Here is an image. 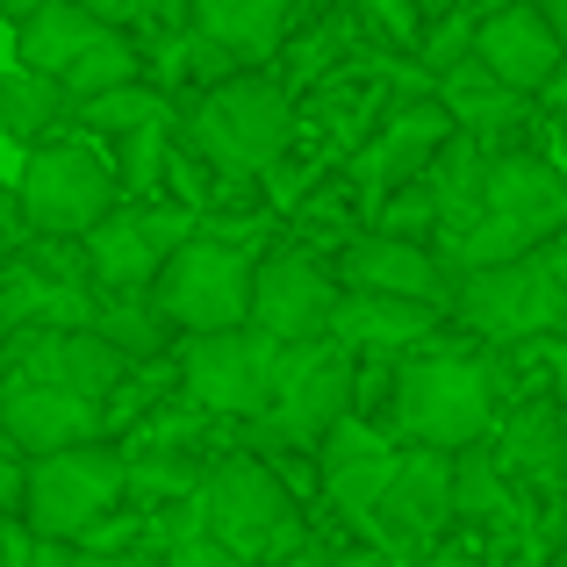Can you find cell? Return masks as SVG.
Returning a JSON list of instances; mask_svg holds the SVG:
<instances>
[{"label":"cell","instance_id":"6da1fadb","mask_svg":"<svg viewBox=\"0 0 567 567\" xmlns=\"http://www.w3.org/2000/svg\"><path fill=\"white\" fill-rule=\"evenodd\" d=\"M194 511H202V525L216 532L223 546H230L237 560H259L274 567L280 554H295L302 546V517H295V496L288 482H280L266 460L251 453H223L202 467V488H194Z\"/></svg>","mask_w":567,"mask_h":567},{"label":"cell","instance_id":"7a4b0ae2","mask_svg":"<svg viewBox=\"0 0 567 567\" xmlns=\"http://www.w3.org/2000/svg\"><path fill=\"white\" fill-rule=\"evenodd\" d=\"M453 309H460L467 331L488 338V346L567 331V237L525 251V259H511V266H488V274H460L453 280Z\"/></svg>","mask_w":567,"mask_h":567},{"label":"cell","instance_id":"3957f363","mask_svg":"<svg viewBox=\"0 0 567 567\" xmlns=\"http://www.w3.org/2000/svg\"><path fill=\"white\" fill-rule=\"evenodd\" d=\"M251 274L259 266L237 245H216V237H187L166 266H158L152 295L144 302L158 309V323L181 338H216V331H245L251 323Z\"/></svg>","mask_w":567,"mask_h":567},{"label":"cell","instance_id":"277c9868","mask_svg":"<svg viewBox=\"0 0 567 567\" xmlns=\"http://www.w3.org/2000/svg\"><path fill=\"white\" fill-rule=\"evenodd\" d=\"M395 424L424 453H467L488 424H496V395H488V367L460 360V352H424L395 374Z\"/></svg>","mask_w":567,"mask_h":567},{"label":"cell","instance_id":"5b68a950","mask_svg":"<svg viewBox=\"0 0 567 567\" xmlns=\"http://www.w3.org/2000/svg\"><path fill=\"white\" fill-rule=\"evenodd\" d=\"M288 130H295V101L280 80H266V72H230L223 86H208L202 101H194V152L208 158V166L223 173H259L274 166L280 152H288Z\"/></svg>","mask_w":567,"mask_h":567},{"label":"cell","instance_id":"8992f818","mask_svg":"<svg viewBox=\"0 0 567 567\" xmlns=\"http://www.w3.org/2000/svg\"><path fill=\"white\" fill-rule=\"evenodd\" d=\"M130 496V460L115 445H72V453H51L22 474V517L37 539L80 546L101 517H115V503Z\"/></svg>","mask_w":567,"mask_h":567},{"label":"cell","instance_id":"52a82bcc","mask_svg":"<svg viewBox=\"0 0 567 567\" xmlns=\"http://www.w3.org/2000/svg\"><path fill=\"white\" fill-rule=\"evenodd\" d=\"M346 416H352V352L338 346V338H317V346H288L274 402H266L251 424H259V445L317 453Z\"/></svg>","mask_w":567,"mask_h":567},{"label":"cell","instance_id":"ba28073f","mask_svg":"<svg viewBox=\"0 0 567 567\" xmlns=\"http://www.w3.org/2000/svg\"><path fill=\"white\" fill-rule=\"evenodd\" d=\"M115 181L123 173L94 144H37L22 166V216L29 237H86L115 216Z\"/></svg>","mask_w":567,"mask_h":567},{"label":"cell","instance_id":"9c48e42d","mask_svg":"<svg viewBox=\"0 0 567 567\" xmlns=\"http://www.w3.org/2000/svg\"><path fill=\"white\" fill-rule=\"evenodd\" d=\"M280 360L288 346H274L266 331H216V338H187L181 346V381L208 416H259L274 402Z\"/></svg>","mask_w":567,"mask_h":567},{"label":"cell","instance_id":"30bf717a","mask_svg":"<svg viewBox=\"0 0 567 567\" xmlns=\"http://www.w3.org/2000/svg\"><path fill=\"white\" fill-rule=\"evenodd\" d=\"M80 245H86L94 288L109 295V302H137V295H152L158 266L187 245V216L181 208H115V216L101 223V230H86Z\"/></svg>","mask_w":567,"mask_h":567},{"label":"cell","instance_id":"8fae6325","mask_svg":"<svg viewBox=\"0 0 567 567\" xmlns=\"http://www.w3.org/2000/svg\"><path fill=\"white\" fill-rule=\"evenodd\" d=\"M338 295L331 274L302 251H280L251 274V331H266L274 346H317L331 338V317H338Z\"/></svg>","mask_w":567,"mask_h":567},{"label":"cell","instance_id":"7c38bea8","mask_svg":"<svg viewBox=\"0 0 567 567\" xmlns=\"http://www.w3.org/2000/svg\"><path fill=\"white\" fill-rule=\"evenodd\" d=\"M8 374L65 388V395H80V402H101V395L123 388L130 360L101 331H14L8 338Z\"/></svg>","mask_w":567,"mask_h":567},{"label":"cell","instance_id":"4fadbf2b","mask_svg":"<svg viewBox=\"0 0 567 567\" xmlns=\"http://www.w3.org/2000/svg\"><path fill=\"white\" fill-rule=\"evenodd\" d=\"M467 58L503 86V94H546V80L560 72V37L546 29V14L532 0H511V8H488L474 22V43Z\"/></svg>","mask_w":567,"mask_h":567},{"label":"cell","instance_id":"5bb4252c","mask_svg":"<svg viewBox=\"0 0 567 567\" xmlns=\"http://www.w3.org/2000/svg\"><path fill=\"white\" fill-rule=\"evenodd\" d=\"M0 439L22 445L29 460L94 445L101 439V402H80V395H65V388H43V381L8 374V381H0Z\"/></svg>","mask_w":567,"mask_h":567},{"label":"cell","instance_id":"9a60e30c","mask_svg":"<svg viewBox=\"0 0 567 567\" xmlns=\"http://www.w3.org/2000/svg\"><path fill=\"white\" fill-rule=\"evenodd\" d=\"M445 525H453V460H445V453H424V445H410L367 532H374L381 546H402V554H410V546L439 539Z\"/></svg>","mask_w":567,"mask_h":567},{"label":"cell","instance_id":"2e32d148","mask_svg":"<svg viewBox=\"0 0 567 567\" xmlns=\"http://www.w3.org/2000/svg\"><path fill=\"white\" fill-rule=\"evenodd\" d=\"M317 460H323V496H331L352 525H374L388 482H395V467H402L395 445H388L381 431H367L360 416H346V424L317 445Z\"/></svg>","mask_w":567,"mask_h":567},{"label":"cell","instance_id":"e0dca14e","mask_svg":"<svg viewBox=\"0 0 567 567\" xmlns=\"http://www.w3.org/2000/svg\"><path fill=\"white\" fill-rule=\"evenodd\" d=\"M338 288L346 295H402V302H439L453 280H445L439 251L410 245V237H388V230H367L346 245L338 259Z\"/></svg>","mask_w":567,"mask_h":567},{"label":"cell","instance_id":"ac0fdd59","mask_svg":"<svg viewBox=\"0 0 567 567\" xmlns=\"http://www.w3.org/2000/svg\"><path fill=\"white\" fill-rule=\"evenodd\" d=\"M431 331H439V302H402V295H338V317H331V338L352 360L424 346Z\"/></svg>","mask_w":567,"mask_h":567},{"label":"cell","instance_id":"d6986e66","mask_svg":"<svg viewBox=\"0 0 567 567\" xmlns=\"http://www.w3.org/2000/svg\"><path fill=\"white\" fill-rule=\"evenodd\" d=\"M295 0H194V37L223 43L237 65H259L280 51Z\"/></svg>","mask_w":567,"mask_h":567},{"label":"cell","instance_id":"ffe728a7","mask_svg":"<svg viewBox=\"0 0 567 567\" xmlns=\"http://www.w3.org/2000/svg\"><path fill=\"white\" fill-rule=\"evenodd\" d=\"M0 309H8L14 331H94L101 323L94 295L43 274V266H14V280L0 288Z\"/></svg>","mask_w":567,"mask_h":567},{"label":"cell","instance_id":"44dd1931","mask_svg":"<svg viewBox=\"0 0 567 567\" xmlns=\"http://www.w3.org/2000/svg\"><path fill=\"white\" fill-rule=\"evenodd\" d=\"M445 144H453V115H445V109H410V115H395V123H388V137L360 158V173L374 187L388 181V194H395V187L424 181L431 158H439Z\"/></svg>","mask_w":567,"mask_h":567},{"label":"cell","instance_id":"7402d4cb","mask_svg":"<svg viewBox=\"0 0 567 567\" xmlns=\"http://www.w3.org/2000/svg\"><path fill=\"white\" fill-rule=\"evenodd\" d=\"M101 29H109V22L86 14L80 0H58V8H43L37 22L14 29V58H22V72H37V80H65V65L101 37Z\"/></svg>","mask_w":567,"mask_h":567},{"label":"cell","instance_id":"603a6c76","mask_svg":"<svg viewBox=\"0 0 567 567\" xmlns=\"http://www.w3.org/2000/svg\"><path fill=\"white\" fill-rule=\"evenodd\" d=\"M424 187H431V202H439V237L445 230H467V223L482 216V194H488V152H482V137L453 130V144L431 158Z\"/></svg>","mask_w":567,"mask_h":567},{"label":"cell","instance_id":"cb8c5ba5","mask_svg":"<svg viewBox=\"0 0 567 567\" xmlns=\"http://www.w3.org/2000/svg\"><path fill=\"white\" fill-rule=\"evenodd\" d=\"M560 416L567 410H554V402H525V410L503 424L496 467L525 474V482H560Z\"/></svg>","mask_w":567,"mask_h":567},{"label":"cell","instance_id":"d4e9b609","mask_svg":"<svg viewBox=\"0 0 567 567\" xmlns=\"http://www.w3.org/2000/svg\"><path fill=\"white\" fill-rule=\"evenodd\" d=\"M137 72H144V58H137V43L123 37V29H101L94 43H86L80 58L65 65V101L72 109H86V101H101V94H115V86H137Z\"/></svg>","mask_w":567,"mask_h":567},{"label":"cell","instance_id":"484cf974","mask_svg":"<svg viewBox=\"0 0 567 567\" xmlns=\"http://www.w3.org/2000/svg\"><path fill=\"white\" fill-rule=\"evenodd\" d=\"M65 109H72V101H65L58 80H37V72H22V65L0 72V130H8L14 144H37Z\"/></svg>","mask_w":567,"mask_h":567},{"label":"cell","instance_id":"4316f807","mask_svg":"<svg viewBox=\"0 0 567 567\" xmlns=\"http://www.w3.org/2000/svg\"><path fill=\"white\" fill-rule=\"evenodd\" d=\"M453 517H511V474L496 467V453L453 460Z\"/></svg>","mask_w":567,"mask_h":567},{"label":"cell","instance_id":"83f0119b","mask_svg":"<svg viewBox=\"0 0 567 567\" xmlns=\"http://www.w3.org/2000/svg\"><path fill=\"white\" fill-rule=\"evenodd\" d=\"M86 123L94 130H109V137H137V130H152V123H166V94H152V86H115V94H101V101H86Z\"/></svg>","mask_w":567,"mask_h":567},{"label":"cell","instance_id":"f1b7e54d","mask_svg":"<svg viewBox=\"0 0 567 567\" xmlns=\"http://www.w3.org/2000/svg\"><path fill=\"white\" fill-rule=\"evenodd\" d=\"M381 230H388V237H410V245H416L424 230H439V202H431V187H424V181H410V187L388 194Z\"/></svg>","mask_w":567,"mask_h":567},{"label":"cell","instance_id":"f546056e","mask_svg":"<svg viewBox=\"0 0 567 567\" xmlns=\"http://www.w3.org/2000/svg\"><path fill=\"white\" fill-rule=\"evenodd\" d=\"M352 8H360L367 29H381L388 43H416V37H424V14H416V0H352Z\"/></svg>","mask_w":567,"mask_h":567},{"label":"cell","instance_id":"4dcf8cb0","mask_svg":"<svg viewBox=\"0 0 567 567\" xmlns=\"http://www.w3.org/2000/svg\"><path fill=\"white\" fill-rule=\"evenodd\" d=\"M158 158H166V123H152V130H137V137H123V181H152L158 173Z\"/></svg>","mask_w":567,"mask_h":567},{"label":"cell","instance_id":"1f68e13d","mask_svg":"<svg viewBox=\"0 0 567 567\" xmlns=\"http://www.w3.org/2000/svg\"><path fill=\"white\" fill-rule=\"evenodd\" d=\"M29 245V216H22V187H8L0 181V259L8 251H22Z\"/></svg>","mask_w":567,"mask_h":567},{"label":"cell","instance_id":"d6a6232c","mask_svg":"<svg viewBox=\"0 0 567 567\" xmlns=\"http://www.w3.org/2000/svg\"><path fill=\"white\" fill-rule=\"evenodd\" d=\"M86 14H101L109 29H123V22H137V0H80Z\"/></svg>","mask_w":567,"mask_h":567},{"label":"cell","instance_id":"836d02e7","mask_svg":"<svg viewBox=\"0 0 567 567\" xmlns=\"http://www.w3.org/2000/svg\"><path fill=\"white\" fill-rule=\"evenodd\" d=\"M29 567H80V560H72V546H58V539H37V546H29Z\"/></svg>","mask_w":567,"mask_h":567},{"label":"cell","instance_id":"e575fe53","mask_svg":"<svg viewBox=\"0 0 567 567\" xmlns=\"http://www.w3.org/2000/svg\"><path fill=\"white\" fill-rule=\"evenodd\" d=\"M43 8H58V0H0V14H8L14 29H22V22H37Z\"/></svg>","mask_w":567,"mask_h":567},{"label":"cell","instance_id":"d590c367","mask_svg":"<svg viewBox=\"0 0 567 567\" xmlns=\"http://www.w3.org/2000/svg\"><path fill=\"white\" fill-rule=\"evenodd\" d=\"M532 8L546 14V29H554V37H560V51H567V0H532Z\"/></svg>","mask_w":567,"mask_h":567},{"label":"cell","instance_id":"8d00e7d4","mask_svg":"<svg viewBox=\"0 0 567 567\" xmlns=\"http://www.w3.org/2000/svg\"><path fill=\"white\" fill-rule=\"evenodd\" d=\"M274 567H331V554H317V546H295V554H280Z\"/></svg>","mask_w":567,"mask_h":567},{"label":"cell","instance_id":"74e56055","mask_svg":"<svg viewBox=\"0 0 567 567\" xmlns=\"http://www.w3.org/2000/svg\"><path fill=\"white\" fill-rule=\"evenodd\" d=\"M546 101H554V109L567 115V58H560V72H554V80H546Z\"/></svg>","mask_w":567,"mask_h":567},{"label":"cell","instance_id":"f35d334b","mask_svg":"<svg viewBox=\"0 0 567 567\" xmlns=\"http://www.w3.org/2000/svg\"><path fill=\"white\" fill-rule=\"evenodd\" d=\"M560 474H567V416H560Z\"/></svg>","mask_w":567,"mask_h":567},{"label":"cell","instance_id":"ab89813d","mask_svg":"<svg viewBox=\"0 0 567 567\" xmlns=\"http://www.w3.org/2000/svg\"><path fill=\"white\" fill-rule=\"evenodd\" d=\"M424 567H474V560H445V554H439V560H424Z\"/></svg>","mask_w":567,"mask_h":567},{"label":"cell","instance_id":"60d3db41","mask_svg":"<svg viewBox=\"0 0 567 567\" xmlns=\"http://www.w3.org/2000/svg\"><path fill=\"white\" fill-rule=\"evenodd\" d=\"M560 560H567V525H560Z\"/></svg>","mask_w":567,"mask_h":567},{"label":"cell","instance_id":"b9f144b4","mask_svg":"<svg viewBox=\"0 0 567 567\" xmlns=\"http://www.w3.org/2000/svg\"><path fill=\"white\" fill-rule=\"evenodd\" d=\"M496 8H511V0H496Z\"/></svg>","mask_w":567,"mask_h":567}]
</instances>
